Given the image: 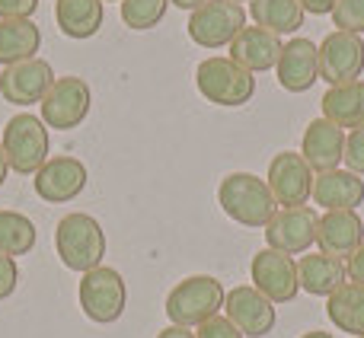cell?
I'll return each mask as SVG.
<instances>
[{"mask_svg":"<svg viewBox=\"0 0 364 338\" xmlns=\"http://www.w3.org/2000/svg\"><path fill=\"white\" fill-rule=\"evenodd\" d=\"M55 249L64 268L87 275V271L100 268L106 258V233H102L100 220L90 214H64L55 227Z\"/></svg>","mask_w":364,"mask_h":338,"instance_id":"cell-1","label":"cell"},{"mask_svg":"<svg viewBox=\"0 0 364 338\" xmlns=\"http://www.w3.org/2000/svg\"><path fill=\"white\" fill-rule=\"evenodd\" d=\"M218 205L240 227H269L275 217V198L265 179L252 173H230L218 185Z\"/></svg>","mask_w":364,"mask_h":338,"instance_id":"cell-2","label":"cell"},{"mask_svg":"<svg viewBox=\"0 0 364 338\" xmlns=\"http://www.w3.org/2000/svg\"><path fill=\"white\" fill-rule=\"evenodd\" d=\"M224 284L211 275H192L182 278L176 288L166 294V316H170L173 326L192 329L201 322L214 320V316L224 310Z\"/></svg>","mask_w":364,"mask_h":338,"instance_id":"cell-3","label":"cell"},{"mask_svg":"<svg viewBox=\"0 0 364 338\" xmlns=\"http://www.w3.org/2000/svg\"><path fill=\"white\" fill-rule=\"evenodd\" d=\"M195 87L211 106L237 109L246 106L256 93V77L230 58H205L195 67Z\"/></svg>","mask_w":364,"mask_h":338,"instance_id":"cell-4","label":"cell"},{"mask_svg":"<svg viewBox=\"0 0 364 338\" xmlns=\"http://www.w3.org/2000/svg\"><path fill=\"white\" fill-rule=\"evenodd\" d=\"M4 153L13 173L19 175H36L38 169L48 163V125L29 112L13 115L4 125Z\"/></svg>","mask_w":364,"mask_h":338,"instance_id":"cell-5","label":"cell"},{"mask_svg":"<svg viewBox=\"0 0 364 338\" xmlns=\"http://www.w3.org/2000/svg\"><path fill=\"white\" fill-rule=\"evenodd\" d=\"M188 38L198 48H230V42L246 29V10L233 0H208L188 16Z\"/></svg>","mask_w":364,"mask_h":338,"instance_id":"cell-6","label":"cell"},{"mask_svg":"<svg viewBox=\"0 0 364 338\" xmlns=\"http://www.w3.org/2000/svg\"><path fill=\"white\" fill-rule=\"evenodd\" d=\"M125 303H128V288L125 278L115 268L100 265V268L87 271L80 278V310L87 313V320L109 326V322H115L125 313Z\"/></svg>","mask_w":364,"mask_h":338,"instance_id":"cell-7","label":"cell"},{"mask_svg":"<svg viewBox=\"0 0 364 338\" xmlns=\"http://www.w3.org/2000/svg\"><path fill=\"white\" fill-rule=\"evenodd\" d=\"M38 106H42V121L48 128L74 131V128H80V121L90 115L93 93H90L83 77H58Z\"/></svg>","mask_w":364,"mask_h":338,"instance_id":"cell-8","label":"cell"},{"mask_svg":"<svg viewBox=\"0 0 364 338\" xmlns=\"http://www.w3.org/2000/svg\"><path fill=\"white\" fill-rule=\"evenodd\" d=\"M250 278L252 288L272 303H291L301 290L297 281V262L278 249H259L250 262Z\"/></svg>","mask_w":364,"mask_h":338,"instance_id":"cell-9","label":"cell"},{"mask_svg":"<svg viewBox=\"0 0 364 338\" xmlns=\"http://www.w3.org/2000/svg\"><path fill=\"white\" fill-rule=\"evenodd\" d=\"M320 80L329 87H342V83H355L364 74V42L361 36L352 32H329L320 45Z\"/></svg>","mask_w":364,"mask_h":338,"instance_id":"cell-10","label":"cell"},{"mask_svg":"<svg viewBox=\"0 0 364 338\" xmlns=\"http://www.w3.org/2000/svg\"><path fill=\"white\" fill-rule=\"evenodd\" d=\"M269 188L275 205L282 207H307V198L314 195V169L297 151H282L269 163Z\"/></svg>","mask_w":364,"mask_h":338,"instance_id":"cell-11","label":"cell"},{"mask_svg":"<svg viewBox=\"0 0 364 338\" xmlns=\"http://www.w3.org/2000/svg\"><path fill=\"white\" fill-rule=\"evenodd\" d=\"M55 70L45 58H29V61L10 64V67L0 70V96L13 106H36L45 99V93L55 83Z\"/></svg>","mask_w":364,"mask_h":338,"instance_id":"cell-12","label":"cell"},{"mask_svg":"<svg viewBox=\"0 0 364 338\" xmlns=\"http://www.w3.org/2000/svg\"><path fill=\"white\" fill-rule=\"evenodd\" d=\"M316 220L314 207H282L265 227V243L284 256H301L316 243Z\"/></svg>","mask_w":364,"mask_h":338,"instance_id":"cell-13","label":"cell"},{"mask_svg":"<svg viewBox=\"0 0 364 338\" xmlns=\"http://www.w3.org/2000/svg\"><path fill=\"white\" fill-rule=\"evenodd\" d=\"M87 166L77 157H51L36 173L32 185H36L38 198L48 201V205H68L87 188Z\"/></svg>","mask_w":364,"mask_h":338,"instance_id":"cell-14","label":"cell"},{"mask_svg":"<svg viewBox=\"0 0 364 338\" xmlns=\"http://www.w3.org/2000/svg\"><path fill=\"white\" fill-rule=\"evenodd\" d=\"M224 313L240 332L250 338H262L275 329V303L265 300L256 288H246V284L227 290Z\"/></svg>","mask_w":364,"mask_h":338,"instance_id":"cell-15","label":"cell"},{"mask_svg":"<svg viewBox=\"0 0 364 338\" xmlns=\"http://www.w3.org/2000/svg\"><path fill=\"white\" fill-rule=\"evenodd\" d=\"M275 77L288 93H307L320 80V48L304 36L284 42L275 64Z\"/></svg>","mask_w":364,"mask_h":338,"instance_id":"cell-16","label":"cell"},{"mask_svg":"<svg viewBox=\"0 0 364 338\" xmlns=\"http://www.w3.org/2000/svg\"><path fill=\"white\" fill-rule=\"evenodd\" d=\"M342 153H346V131L339 125H333L329 119H314L304 131L301 141V157L307 160V166L314 173H329L339 169Z\"/></svg>","mask_w":364,"mask_h":338,"instance_id":"cell-17","label":"cell"},{"mask_svg":"<svg viewBox=\"0 0 364 338\" xmlns=\"http://www.w3.org/2000/svg\"><path fill=\"white\" fill-rule=\"evenodd\" d=\"M320 252L336 258H348L364 243V224L355 211H326L316 220Z\"/></svg>","mask_w":364,"mask_h":338,"instance_id":"cell-18","label":"cell"},{"mask_svg":"<svg viewBox=\"0 0 364 338\" xmlns=\"http://www.w3.org/2000/svg\"><path fill=\"white\" fill-rule=\"evenodd\" d=\"M278 55H282V38L262 26H246L230 42V61H237L250 74L272 70L278 64Z\"/></svg>","mask_w":364,"mask_h":338,"instance_id":"cell-19","label":"cell"},{"mask_svg":"<svg viewBox=\"0 0 364 338\" xmlns=\"http://www.w3.org/2000/svg\"><path fill=\"white\" fill-rule=\"evenodd\" d=\"M310 198L326 211H355L364 201V179L348 169H329L314 175V195Z\"/></svg>","mask_w":364,"mask_h":338,"instance_id":"cell-20","label":"cell"},{"mask_svg":"<svg viewBox=\"0 0 364 338\" xmlns=\"http://www.w3.org/2000/svg\"><path fill=\"white\" fill-rule=\"evenodd\" d=\"M346 262L336 256H326V252H310V256H301L297 262V281H301V290L314 297H329L333 290H339L346 284Z\"/></svg>","mask_w":364,"mask_h":338,"instance_id":"cell-21","label":"cell"},{"mask_svg":"<svg viewBox=\"0 0 364 338\" xmlns=\"http://www.w3.org/2000/svg\"><path fill=\"white\" fill-rule=\"evenodd\" d=\"M55 19L61 36L68 38H93L102 29V0H55Z\"/></svg>","mask_w":364,"mask_h":338,"instance_id":"cell-22","label":"cell"},{"mask_svg":"<svg viewBox=\"0 0 364 338\" xmlns=\"http://www.w3.org/2000/svg\"><path fill=\"white\" fill-rule=\"evenodd\" d=\"M326 316L339 332L355 338L364 335V284L346 281L339 290L326 297Z\"/></svg>","mask_w":364,"mask_h":338,"instance_id":"cell-23","label":"cell"},{"mask_svg":"<svg viewBox=\"0 0 364 338\" xmlns=\"http://www.w3.org/2000/svg\"><path fill=\"white\" fill-rule=\"evenodd\" d=\"M323 119L339 128H361L364 125V80L329 87L323 96Z\"/></svg>","mask_w":364,"mask_h":338,"instance_id":"cell-24","label":"cell"},{"mask_svg":"<svg viewBox=\"0 0 364 338\" xmlns=\"http://www.w3.org/2000/svg\"><path fill=\"white\" fill-rule=\"evenodd\" d=\"M38 45H42V32L32 19H0V64L4 67L36 58Z\"/></svg>","mask_w":364,"mask_h":338,"instance_id":"cell-25","label":"cell"},{"mask_svg":"<svg viewBox=\"0 0 364 338\" xmlns=\"http://www.w3.org/2000/svg\"><path fill=\"white\" fill-rule=\"evenodd\" d=\"M250 16L256 26L282 38L304 26V6L301 0H250Z\"/></svg>","mask_w":364,"mask_h":338,"instance_id":"cell-26","label":"cell"},{"mask_svg":"<svg viewBox=\"0 0 364 338\" xmlns=\"http://www.w3.org/2000/svg\"><path fill=\"white\" fill-rule=\"evenodd\" d=\"M36 224L19 211H0V252L10 258L36 249Z\"/></svg>","mask_w":364,"mask_h":338,"instance_id":"cell-27","label":"cell"},{"mask_svg":"<svg viewBox=\"0 0 364 338\" xmlns=\"http://www.w3.org/2000/svg\"><path fill=\"white\" fill-rule=\"evenodd\" d=\"M170 0H122V23L134 32H147L164 23Z\"/></svg>","mask_w":364,"mask_h":338,"instance_id":"cell-28","label":"cell"},{"mask_svg":"<svg viewBox=\"0 0 364 338\" xmlns=\"http://www.w3.org/2000/svg\"><path fill=\"white\" fill-rule=\"evenodd\" d=\"M333 23H336V29L339 32L361 36L364 32V0H336Z\"/></svg>","mask_w":364,"mask_h":338,"instance_id":"cell-29","label":"cell"},{"mask_svg":"<svg viewBox=\"0 0 364 338\" xmlns=\"http://www.w3.org/2000/svg\"><path fill=\"white\" fill-rule=\"evenodd\" d=\"M342 163L348 166V173L364 175V125L352 128V134H346V153H342Z\"/></svg>","mask_w":364,"mask_h":338,"instance_id":"cell-30","label":"cell"},{"mask_svg":"<svg viewBox=\"0 0 364 338\" xmlns=\"http://www.w3.org/2000/svg\"><path fill=\"white\" fill-rule=\"evenodd\" d=\"M195 338H246V335L240 332V329L233 326L227 316H214V320L201 322L198 332H195Z\"/></svg>","mask_w":364,"mask_h":338,"instance_id":"cell-31","label":"cell"},{"mask_svg":"<svg viewBox=\"0 0 364 338\" xmlns=\"http://www.w3.org/2000/svg\"><path fill=\"white\" fill-rule=\"evenodd\" d=\"M16 284H19L16 262H13L10 256H4V252H0V300H6V297L16 290Z\"/></svg>","mask_w":364,"mask_h":338,"instance_id":"cell-32","label":"cell"},{"mask_svg":"<svg viewBox=\"0 0 364 338\" xmlns=\"http://www.w3.org/2000/svg\"><path fill=\"white\" fill-rule=\"evenodd\" d=\"M38 10V0H0V16L4 19H32Z\"/></svg>","mask_w":364,"mask_h":338,"instance_id":"cell-33","label":"cell"},{"mask_svg":"<svg viewBox=\"0 0 364 338\" xmlns=\"http://www.w3.org/2000/svg\"><path fill=\"white\" fill-rule=\"evenodd\" d=\"M346 275L352 278L355 284H364V243L346 258Z\"/></svg>","mask_w":364,"mask_h":338,"instance_id":"cell-34","label":"cell"},{"mask_svg":"<svg viewBox=\"0 0 364 338\" xmlns=\"http://www.w3.org/2000/svg\"><path fill=\"white\" fill-rule=\"evenodd\" d=\"M304 13H316V16H326V13H333L336 0H301Z\"/></svg>","mask_w":364,"mask_h":338,"instance_id":"cell-35","label":"cell"},{"mask_svg":"<svg viewBox=\"0 0 364 338\" xmlns=\"http://www.w3.org/2000/svg\"><path fill=\"white\" fill-rule=\"evenodd\" d=\"M157 338H195V332H188V329H182V326H166Z\"/></svg>","mask_w":364,"mask_h":338,"instance_id":"cell-36","label":"cell"},{"mask_svg":"<svg viewBox=\"0 0 364 338\" xmlns=\"http://www.w3.org/2000/svg\"><path fill=\"white\" fill-rule=\"evenodd\" d=\"M170 4H176L179 10H198V6L208 4V0H170Z\"/></svg>","mask_w":364,"mask_h":338,"instance_id":"cell-37","label":"cell"},{"mask_svg":"<svg viewBox=\"0 0 364 338\" xmlns=\"http://www.w3.org/2000/svg\"><path fill=\"white\" fill-rule=\"evenodd\" d=\"M6 173H10V163H6V153H4V144H0V188L6 182Z\"/></svg>","mask_w":364,"mask_h":338,"instance_id":"cell-38","label":"cell"},{"mask_svg":"<svg viewBox=\"0 0 364 338\" xmlns=\"http://www.w3.org/2000/svg\"><path fill=\"white\" fill-rule=\"evenodd\" d=\"M301 338H333L329 332H307V335H301Z\"/></svg>","mask_w":364,"mask_h":338,"instance_id":"cell-39","label":"cell"},{"mask_svg":"<svg viewBox=\"0 0 364 338\" xmlns=\"http://www.w3.org/2000/svg\"><path fill=\"white\" fill-rule=\"evenodd\" d=\"M233 4H243V0H233Z\"/></svg>","mask_w":364,"mask_h":338,"instance_id":"cell-40","label":"cell"},{"mask_svg":"<svg viewBox=\"0 0 364 338\" xmlns=\"http://www.w3.org/2000/svg\"><path fill=\"white\" fill-rule=\"evenodd\" d=\"M361 338H364V335H361Z\"/></svg>","mask_w":364,"mask_h":338,"instance_id":"cell-41","label":"cell"}]
</instances>
